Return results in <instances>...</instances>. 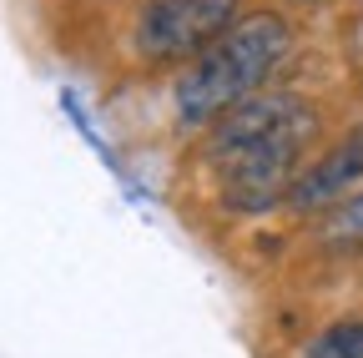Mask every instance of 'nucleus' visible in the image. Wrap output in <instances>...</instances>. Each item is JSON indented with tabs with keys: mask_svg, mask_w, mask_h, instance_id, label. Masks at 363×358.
Returning <instances> with one entry per match:
<instances>
[{
	"mask_svg": "<svg viewBox=\"0 0 363 358\" xmlns=\"http://www.w3.org/2000/svg\"><path fill=\"white\" fill-rule=\"evenodd\" d=\"M313 131V111L288 91H257L242 106L212 121L207 137V167L217 177V192L238 212H262L283 202L298 157Z\"/></svg>",
	"mask_w": 363,
	"mask_h": 358,
	"instance_id": "obj_1",
	"label": "nucleus"
},
{
	"mask_svg": "<svg viewBox=\"0 0 363 358\" xmlns=\"http://www.w3.org/2000/svg\"><path fill=\"white\" fill-rule=\"evenodd\" d=\"M293 51V30L283 16L252 11L227 30L217 46H207L172 86V106L182 126H207L217 116H227L233 106H242L247 96H257L267 76L278 71Z\"/></svg>",
	"mask_w": 363,
	"mask_h": 358,
	"instance_id": "obj_2",
	"label": "nucleus"
},
{
	"mask_svg": "<svg viewBox=\"0 0 363 358\" xmlns=\"http://www.w3.org/2000/svg\"><path fill=\"white\" fill-rule=\"evenodd\" d=\"M238 0H147L136 21V51L147 61H197L233 30Z\"/></svg>",
	"mask_w": 363,
	"mask_h": 358,
	"instance_id": "obj_3",
	"label": "nucleus"
},
{
	"mask_svg": "<svg viewBox=\"0 0 363 358\" xmlns=\"http://www.w3.org/2000/svg\"><path fill=\"white\" fill-rule=\"evenodd\" d=\"M358 177H363V126L343 131V137H338L323 157H318V162L298 167V177H293L283 207L298 212V217H303V212L338 207V202H348V192L358 187Z\"/></svg>",
	"mask_w": 363,
	"mask_h": 358,
	"instance_id": "obj_4",
	"label": "nucleus"
},
{
	"mask_svg": "<svg viewBox=\"0 0 363 358\" xmlns=\"http://www.w3.org/2000/svg\"><path fill=\"white\" fill-rule=\"evenodd\" d=\"M303 358H363V318H338L318 333Z\"/></svg>",
	"mask_w": 363,
	"mask_h": 358,
	"instance_id": "obj_5",
	"label": "nucleus"
},
{
	"mask_svg": "<svg viewBox=\"0 0 363 358\" xmlns=\"http://www.w3.org/2000/svg\"><path fill=\"white\" fill-rule=\"evenodd\" d=\"M328 242H363V192H353L348 202L333 207V217L323 222Z\"/></svg>",
	"mask_w": 363,
	"mask_h": 358,
	"instance_id": "obj_6",
	"label": "nucleus"
}]
</instances>
